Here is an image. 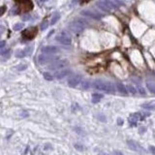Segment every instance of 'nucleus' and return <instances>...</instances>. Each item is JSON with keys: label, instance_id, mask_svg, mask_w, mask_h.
Instances as JSON below:
<instances>
[{"label": "nucleus", "instance_id": "17", "mask_svg": "<svg viewBox=\"0 0 155 155\" xmlns=\"http://www.w3.org/2000/svg\"><path fill=\"white\" fill-rule=\"evenodd\" d=\"M102 98H103V95H101V94H99V93H95L92 95L91 101H92V103H98L99 101H101Z\"/></svg>", "mask_w": 155, "mask_h": 155}, {"label": "nucleus", "instance_id": "29", "mask_svg": "<svg viewBox=\"0 0 155 155\" xmlns=\"http://www.w3.org/2000/svg\"><path fill=\"white\" fill-rule=\"evenodd\" d=\"M139 91L141 92V95H145V91H144V89L143 87H140V85H139Z\"/></svg>", "mask_w": 155, "mask_h": 155}, {"label": "nucleus", "instance_id": "36", "mask_svg": "<svg viewBox=\"0 0 155 155\" xmlns=\"http://www.w3.org/2000/svg\"><path fill=\"white\" fill-rule=\"evenodd\" d=\"M150 149L152 150V153L154 154V153H155V150H154V147H153V146H150Z\"/></svg>", "mask_w": 155, "mask_h": 155}, {"label": "nucleus", "instance_id": "9", "mask_svg": "<svg viewBox=\"0 0 155 155\" xmlns=\"http://www.w3.org/2000/svg\"><path fill=\"white\" fill-rule=\"evenodd\" d=\"M81 15L84 16H87L89 17V18H92V19H95V20H100L103 18V15L98 14L96 12H92V11H89V10H84V11H81Z\"/></svg>", "mask_w": 155, "mask_h": 155}, {"label": "nucleus", "instance_id": "3", "mask_svg": "<svg viewBox=\"0 0 155 155\" xmlns=\"http://www.w3.org/2000/svg\"><path fill=\"white\" fill-rule=\"evenodd\" d=\"M96 5L99 9L105 12H111L116 8L114 4L110 0H98L96 2Z\"/></svg>", "mask_w": 155, "mask_h": 155}, {"label": "nucleus", "instance_id": "16", "mask_svg": "<svg viewBox=\"0 0 155 155\" xmlns=\"http://www.w3.org/2000/svg\"><path fill=\"white\" fill-rule=\"evenodd\" d=\"M141 107L144 108L145 110H148V111H153L155 109V105L153 102H150V103H146V104H143Z\"/></svg>", "mask_w": 155, "mask_h": 155}, {"label": "nucleus", "instance_id": "12", "mask_svg": "<svg viewBox=\"0 0 155 155\" xmlns=\"http://www.w3.org/2000/svg\"><path fill=\"white\" fill-rule=\"evenodd\" d=\"M58 51V49L54 46H46L42 49V53H48V54H51Z\"/></svg>", "mask_w": 155, "mask_h": 155}, {"label": "nucleus", "instance_id": "14", "mask_svg": "<svg viewBox=\"0 0 155 155\" xmlns=\"http://www.w3.org/2000/svg\"><path fill=\"white\" fill-rule=\"evenodd\" d=\"M21 10H23V12H27V11H30V10H32V8H33V4L31 1H29V0H27V1H24L21 3Z\"/></svg>", "mask_w": 155, "mask_h": 155}, {"label": "nucleus", "instance_id": "2", "mask_svg": "<svg viewBox=\"0 0 155 155\" xmlns=\"http://www.w3.org/2000/svg\"><path fill=\"white\" fill-rule=\"evenodd\" d=\"M87 23H88L87 21L84 19H76L72 23H69L68 27L74 33H81L84 31V27L87 25Z\"/></svg>", "mask_w": 155, "mask_h": 155}, {"label": "nucleus", "instance_id": "25", "mask_svg": "<svg viewBox=\"0 0 155 155\" xmlns=\"http://www.w3.org/2000/svg\"><path fill=\"white\" fill-rule=\"evenodd\" d=\"M23 28V23H16L14 26H13V29L16 30V31H18V30H20Z\"/></svg>", "mask_w": 155, "mask_h": 155}, {"label": "nucleus", "instance_id": "28", "mask_svg": "<svg viewBox=\"0 0 155 155\" xmlns=\"http://www.w3.org/2000/svg\"><path fill=\"white\" fill-rule=\"evenodd\" d=\"M20 114V116H21V117H27V116L29 115L26 111H21Z\"/></svg>", "mask_w": 155, "mask_h": 155}, {"label": "nucleus", "instance_id": "30", "mask_svg": "<svg viewBox=\"0 0 155 155\" xmlns=\"http://www.w3.org/2000/svg\"><path fill=\"white\" fill-rule=\"evenodd\" d=\"M5 11H6V7H5V6H3V7L0 8V16H2Z\"/></svg>", "mask_w": 155, "mask_h": 155}, {"label": "nucleus", "instance_id": "33", "mask_svg": "<svg viewBox=\"0 0 155 155\" xmlns=\"http://www.w3.org/2000/svg\"><path fill=\"white\" fill-rule=\"evenodd\" d=\"M117 121H118V124H119V125H122V124H123V121H122V119L118 118V119H117Z\"/></svg>", "mask_w": 155, "mask_h": 155}, {"label": "nucleus", "instance_id": "19", "mask_svg": "<svg viewBox=\"0 0 155 155\" xmlns=\"http://www.w3.org/2000/svg\"><path fill=\"white\" fill-rule=\"evenodd\" d=\"M59 19H60V14H59V13H55V14L53 15V19H51V20H50V24L56 23Z\"/></svg>", "mask_w": 155, "mask_h": 155}, {"label": "nucleus", "instance_id": "11", "mask_svg": "<svg viewBox=\"0 0 155 155\" xmlns=\"http://www.w3.org/2000/svg\"><path fill=\"white\" fill-rule=\"evenodd\" d=\"M53 58L51 57V56H50V55L48 54V53H42V54H40L38 56V62L40 63V64H46V63H49V62H50L51 60H53Z\"/></svg>", "mask_w": 155, "mask_h": 155}, {"label": "nucleus", "instance_id": "24", "mask_svg": "<svg viewBox=\"0 0 155 155\" xmlns=\"http://www.w3.org/2000/svg\"><path fill=\"white\" fill-rule=\"evenodd\" d=\"M147 88L151 93L155 92V85H154L153 83H147Z\"/></svg>", "mask_w": 155, "mask_h": 155}, {"label": "nucleus", "instance_id": "8", "mask_svg": "<svg viewBox=\"0 0 155 155\" xmlns=\"http://www.w3.org/2000/svg\"><path fill=\"white\" fill-rule=\"evenodd\" d=\"M55 39H56V41H58L60 44H62V45H70L72 43L71 38L67 36L66 34H60V35L56 36Z\"/></svg>", "mask_w": 155, "mask_h": 155}, {"label": "nucleus", "instance_id": "22", "mask_svg": "<svg viewBox=\"0 0 155 155\" xmlns=\"http://www.w3.org/2000/svg\"><path fill=\"white\" fill-rule=\"evenodd\" d=\"M26 68H27V64H20V65H18L15 67L16 70H18V71H24Z\"/></svg>", "mask_w": 155, "mask_h": 155}, {"label": "nucleus", "instance_id": "5", "mask_svg": "<svg viewBox=\"0 0 155 155\" xmlns=\"http://www.w3.org/2000/svg\"><path fill=\"white\" fill-rule=\"evenodd\" d=\"M68 65V61L67 60H57V61H54L51 65H50V70H57V69H62L65 68Z\"/></svg>", "mask_w": 155, "mask_h": 155}, {"label": "nucleus", "instance_id": "13", "mask_svg": "<svg viewBox=\"0 0 155 155\" xmlns=\"http://www.w3.org/2000/svg\"><path fill=\"white\" fill-rule=\"evenodd\" d=\"M140 119H141V114H139V113H135V114H131L128 118L129 122L131 123V125H136L137 122L139 121Z\"/></svg>", "mask_w": 155, "mask_h": 155}, {"label": "nucleus", "instance_id": "26", "mask_svg": "<svg viewBox=\"0 0 155 155\" xmlns=\"http://www.w3.org/2000/svg\"><path fill=\"white\" fill-rule=\"evenodd\" d=\"M44 78L47 81H53V76H51L50 73H44Z\"/></svg>", "mask_w": 155, "mask_h": 155}, {"label": "nucleus", "instance_id": "32", "mask_svg": "<svg viewBox=\"0 0 155 155\" xmlns=\"http://www.w3.org/2000/svg\"><path fill=\"white\" fill-rule=\"evenodd\" d=\"M5 46H6V42L5 41H0V49H3Z\"/></svg>", "mask_w": 155, "mask_h": 155}, {"label": "nucleus", "instance_id": "34", "mask_svg": "<svg viewBox=\"0 0 155 155\" xmlns=\"http://www.w3.org/2000/svg\"><path fill=\"white\" fill-rule=\"evenodd\" d=\"M16 2H19V3H23L24 1H27V0H15Z\"/></svg>", "mask_w": 155, "mask_h": 155}, {"label": "nucleus", "instance_id": "10", "mask_svg": "<svg viewBox=\"0 0 155 155\" xmlns=\"http://www.w3.org/2000/svg\"><path fill=\"white\" fill-rule=\"evenodd\" d=\"M127 144L129 146V148L132 149V150H134V151H137V152L143 151V148H141V146L139 144H138L137 141H133V140L128 141H127Z\"/></svg>", "mask_w": 155, "mask_h": 155}, {"label": "nucleus", "instance_id": "15", "mask_svg": "<svg viewBox=\"0 0 155 155\" xmlns=\"http://www.w3.org/2000/svg\"><path fill=\"white\" fill-rule=\"evenodd\" d=\"M116 88H117L118 91L121 93V94H127V89H126V87H124V84H121V83H118L116 84Z\"/></svg>", "mask_w": 155, "mask_h": 155}, {"label": "nucleus", "instance_id": "23", "mask_svg": "<svg viewBox=\"0 0 155 155\" xmlns=\"http://www.w3.org/2000/svg\"><path fill=\"white\" fill-rule=\"evenodd\" d=\"M24 50H25V53H26V55H30L33 53V46H27L26 48L24 49Z\"/></svg>", "mask_w": 155, "mask_h": 155}, {"label": "nucleus", "instance_id": "1", "mask_svg": "<svg viewBox=\"0 0 155 155\" xmlns=\"http://www.w3.org/2000/svg\"><path fill=\"white\" fill-rule=\"evenodd\" d=\"M93 87L96 88L97 90H100V91L103 92H107V93H114V87L113 85L111 83H109V81H104L101 80H96L93 81Z\"/></svg>", "mask_w": 155, "mask_h": 155}, {"label": "nucleus", "instance_id": "6", "mask_svg": "<svg viewBox=\"0 0 155 155\" xmlns=\"http://www.w3.org/2000/svg\"><path fill=\"white\" fill-rule=\"evenodd\" d=\"M81 81V75H74L69 79L68 84H69V87H77L78 85H80Z\"/></svg>", "mask_w": 155, "mask_h": 155}, {"label": "nucleus", "instance_id": "7", "mask_svg": "<svg viewBox=\"0 0 155 155\" xmlns=\"http://www.w3.org/2000/svg\"><path fill=\"white\" fill-rule=\"evenodd\" d=\"M71 74V70L70 69H64L62 68V70H59L57 72L54 73V78L57 80H61V79H64V78H66L67 76H69Z\"/></svg>", "mask_w": 155, "mask_h": 155}, {"label": "nucleus", "instance_id": "20", "mask_svg": "<svg viewBox=\"0 0 155 155\" xmlns=\"http://www.w3.org/2000/svg\"><path fill=\"white\" fill-rule=\"evenodd\" d=\"M126 89H127V92H130L131 94H136L137 93L136 88L131 84H127L126 85Z\"/></svg>", "mask_w": 155, "mask_h": 155}, {"label": "nucleus", "instance_id": "21", "mask_svg": "<svg viewBox=\"0 0 155 155\" xmlns=\"http://www.w3.org/2000/svg\"><path fill=\"white\" fill-rule=\"evenodd\" d=\"M81 88L83 89H88L89 87H90V83L88 81H81Z\"/></svg>", "mask_w": 155, "mask_h": 155}, {"label": "nucleus", "instance_id": "35", "mask_svg": "<svg viewBox=\"0 0 155 155\" xmlns=\"http://www.w3.org/2000/svg\"><path fill=\"white\" fill-rule=\"evenodd\" d=\"M38 1V3H40V4H42V3H44V2H46L47 0H37Z\"/></svg>", "mask_w": 155, "mask_h": 155}, {"label": "nucleus", "instance_id": "27", "mask_svg": "<svg viewBox=\"0 0 155 155\" xmlns=\"http://www.w3.org/2000/svg\"><path fill=\"white\" fill-rule=\"evenodd\" d=\"M49 26V23L47 20L43 21V23H41V30H46L47 28H48Z\"/></svg>", "mask_w": 155, "mask_h": 155}, {"label": "nucleus", "instance_id": "31", "mask_svg": "<svg viewBox=\"0 0 155 155\" xmlns=\"http://www.w3.org/2000/svg\"><path fill=\"white\" fill-rule=\"evenodd\" d=\"M23 20H31V16H29V15L23 16Z\"/></svg>", "mask_w": 155, "mask_h": 155}, {"label": "nucleus", "instance_id": "18", "mask_svg": "<svg viewBox=\"0 0 155 155\" xmlns=\"http://www.w3.org/2000/svg\"><path fill=\"white\" fill-rule=\"evenodd\" d=\"M16 56L19 57V58H23L25 56H27V55H26V53H25L24 50H18L16 51Z\"/></svg>", "mask_w": 155, "mask_h": 155}, {"label": "nucleus", "instance_id": "4", "mask_svg": "<svg viewBox=\"0 0 155 155\" xmlns=\"http://www.w3.org/2000/svg\"><path fill=\"white\" fill-rule=\"evenodd\" d=\"M37 33H38V28L36 26H32L24 30L23 32V37L25 40H32V39L36 37Z\"/></svg>", "mask_w": 155, "mask_h": 155}]
</instances>
